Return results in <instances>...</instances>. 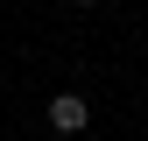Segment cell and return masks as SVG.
Wrapping results in <instances>:
<instances>
[{"mask_svg": "<svg viewBox=\"0 0 148 141\" xmlns=\"http://www.w3.org/2000/svg\"><path fill=\"white\" fill-rule=\"evenodd\" d=\"M49 127L71 134V141H92V99L85 92H57L49 99Z\"/></svg>", "mask_w": 148, "mask_h": 141, "instance_id": "cell-1", "label": "cell"}]
</instances>
